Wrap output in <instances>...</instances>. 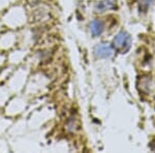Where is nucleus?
Returning a JSON list of instances; mask_svg holds the SVG:
<instances>
[{
    "mask_svg": "<svg viewBox=\"0 0 155 153\" xmlns=\"http://www.w3.org/2000/svg\"><path fill=\"white\" fill-rule=\"evenodd\" d=\"M114 47L117 51L121 52L122 54L126 53L131 46V36L126 31H121L115 36L113 41Z\"/></svg>",
    "mask_w": 155,
    "mask_h": 153,
    "instance_id": "obj_1",
    "label": "nucleus"
},
{
    "mask_svg": "<svg viewBox=\"0 0 155 153\" xmlns=\"http://www.w3.org/2000/svg\"><path fill=\"white\" fill-rule=\"evenodd\" d=\"M94 53L98 58H110L113 55V48L107 44H99L94 49Z\"/></svg>",
    "mask_w": 155,
    "mask_h": 153,
    "instance_id": "obj_2",
    "label": "nucleus"
},
{
    "mask_svg": "<svg viewBox=\"0 0 155 153\" xmlns=\"http://www.w3.org/2000/svg\"><path fill=\"white\" fill-rule=\"evenodd\" d=\"M104 24L101 20L95 19L91 22L90 24V31H91L92 35L93 36H98L104 32Z\"/></svg>",
    "mask_w": 155,
    "mask_h": 153,
    "instance_id": "obj_3",
    "label": "nucleus"
},
{
    "mask_svg": "<svg viewBox=\"0 0 155 153\" xmlns=\"http://www.w3.org/2000/svg\"><path fill=\"white\" fill-rule=\"evenodd\" d=\"M115 7H116V3L114 2V0H102L96 4L95 9L97 12H104L107 9H113Z\"/></svg>",
    "mask_w": 155,
    "mask_h": 153,
    "instance_id": "obj_4",
    "label": "nucleus"
},
{
    "mask_svg": "<svg viewBox=\"0 0 155 153\" xmlns=\"http://www.w3.org/2000/svg\"><path fill=\"white\" fill-rule=\"evenodd\" d=\"M41 0H27V2H28V4L30 6H36L38 5L39 3H41Z\"/></svg>",
    "mask_w": 155,
    "mask_h": 153,
    "instance_id": "obj_5",
    "label": "nucleus"
}]
</instances>
